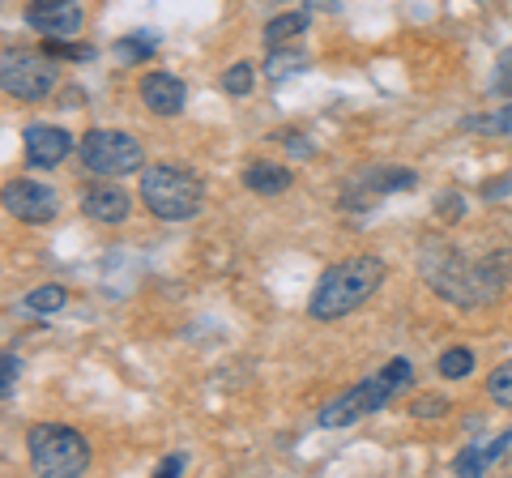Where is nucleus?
Listing matches in <instances>:
<instances>
[{"label":"nucleus","instance_id":"a211bd4d","mask_svg":"<svg viewBox=\"0 0 512 478\" xmlns=\"http://www.w3.org/2000/svg\"><path fill=\"white\" fill-rule=\"evenodd\" d=\"M303 69H308V56L295 52L291 43H286V47H269V60H265V77H269V82H282L286 73H303Z\"/></svg>","mask_w":512,"mask_h":478},{"label":"nucleus","instance_id":"39448f33","mask_svg":"<svg viewBox=\"0 0 512 478\" xmlns=\"http://www.w3.org/2000/svg\"><path fill=\"white\" fill-rule=\"evenodd\" d=\"M419 265H423V278L436 295H444L448 304H461V308H478L487 304V286H483V274L478 265H470L461 257L457 248L448 244H423L419 248Z\"/></svg>","mask_w":512,"mask_h":478},{"label":"nucleus","instance_id":"ddd939ff","mask_svg":"<svg viewBox=\"0 0 512 478\" xmlns=\"http://www.w3.org/2000/svg\"><path fill=\"white\" fill-rule=\"evenodd\" d=\"M508 444H512V427H508V432H500L495 440H487V444H470V449H461V457H457L453 470H457V474H470V478L487 474L495 461L508 453Z\"/></svg>","mask_w":512,"mask_h":478},{"label":"nucleus","instance_id":"2eb2a0df","mask_svg":"<svg viewBox=\"0 0 512 478\" xmlns=\"http://www.w3.org/2000/svg\"><path fill=\"white\" fill-rule=\"evenodd\" d=\"M355 184H359V197L363 193L384 197V193H393V188H414L419 180H414L410 167H372V171H363Z\"/></svg>","mask_w":512,"mask_h":478},{"label":"nucleus","instance_id":"dca6fc26","mask_svg":"<svg viewBox=\"0 0 512 478\" xmlns=\"http://www.w3.org/2000/svg\"><path fill=\"white\" fill-rule=\"evenodd\" d=\"M303 30H308V13L295 9V13H282V18H274L265 26V47H286V43H295Z\"/></svg>","mask_w":512,"mask_h":478},{"label":"nucleus","instance_id":"bb28decb","mask_svg":"<svg viewBox=\"0 0 512 478\" xmlns=\"http://www.w3.org/2000/svg\"><path fill=\"white\" fill-rule=\"evenodd\" d=\"M466 129H491L500 137H512V103L504 111H495V116H487V120H466Z\"/></svg>","mask_w":512,"mask_h":478},{"label":"nucleus","instance_id":"f03ea898","mask_svg":"<svg viewBox=\"0 0 512 478\" xmlns=\"http://www.w3.org/2000/svg\"><path fill=\"white\" fill-rule=\"evenodd\" d=\"M414 385V363L410 359H389L380 372L372 376H363L359 385H350L346 393H338L333 402L320 406L316 414V423L320 427H350L355 419H363V414H376L380 406H389L397 393H406Z\"/></svg>","mask_w":512,"mask_h":478},{"label":"nucleus","instance_id":"b1692460","mask_svg":"<svg viewBox=\"0 0 512 478\" xmlns=\"http://www.w3.org/2000/svg\"><path fill=\"white\" fill-rule=\"evenodd\" d=\"M448 410H453V402H448V397H440V393H423V397H414V402H410L414 419H444Z\"/></svg>","mask_w":512,"mask_h":478},{"label":"nucleus","instance_id":"a878e982","mask_svg":"<svg viewBox=\"0 0 512 478\" xmlns=\"http://www.w3.org/2000/svg\"><path fill=\"white\" fill-rule=\"evenodd\" d=\"M0 368H5V376H0V397L13 402V389H18V376H22V359L13 355V350H5V363H0Z\"/></svg>","mask_w":512,"mask_h":478},{"label":"nucleus","instance_id":"aec40b11","mask_svg":"<svg viewBox=\"0 0 512 478\" xmlns=\"http://www.w3.org/2000/svg\"><path fill=\"white\" fill-rule=\"evenodd\" d=\"M436 372L444 380H466L474 372V350L470 346H448L440 355V363H436Z\"/></svg>","mask_w":512,"mask_h":478},{"label":"nucleus","instance_id":"20e7f679","mask_svg":"<svg viewBox=\"0 0 512 478\" xmlns=\"http://www.w3.org/2000/svg\"><path fill=\"white\" fill-rule=\"evenodd\" d=\"M26 453L35 474L47 478H77L90 470V444L69 423H35L26 432Z\"/></svg>","mask_w":512,"mask_h":478},{"label":"nucleus","instance_id":"9d476101","mask_svg":"<svg viewBox=\"0 0 512 478\" xmlns=\"http://www.w3.org/2000/svg\"><path fill=\"white\" fill-rule=\"evenodd\" d=\"M22 146H26V163L30 167H39V171H47V167H60L64 158H69V150H73V137L60 129V124H26L22 129Z\"/></svg>","mask_w":512,"mask_h":478},{"label":"nucleus","instance_id":"0eeeda50","mask_svg":"<svg viewBox=\"0 0 512 478\" xmlns=\"http://www.w3.org/2000/svg\"><path fill=\"white\" fill-rule=\"evenodd\" d=\"M60 82V69H56V60L47 56V52H9L0 56V86H5L9 99H18V103H43V99H52V90Z\"/></svg>","mask_w":512,"mask_h":478},{"label":"nucleus","instance_id":"6e6552de","mask_svg":"<svg viewBox=\"0 0 512 478\" xmlns=\"http://www.w3.org/2000/svg\"><path fill=\"white\" fill-rule=\"evenodd\" d=\"M5 210L26 222V227H43V222H52L60 201H56V188H47L39 180H13L5 184Z\"/></svg>","mask_w":512,"mask_h":478},{"label":"nucleus","instance_id":"4be33fe9","mask_svg":"<svg viewBox=\"0 0 512 478\" xmlns=\"http://www.w3.org/2000/svg\"><path fill=\"white\" fill-rule=\"evenodd\" d=\"M487 393H491L495 406H508V410H512V359L500 363V368L487 376Z\"/></svg>","mask_w":512,"mask_h":478},{"label":"nucleus","instance_id":"cd10ccee","mask_svg":"<svg viewBox=\"0 0 512 478\" xmlns=\"http://www.w3.org/2000/svg\"><path fill=\"white\" fill-rule=\"evenodd\" d=\"M436 214H440L444 222H457L461 214H466V197H457V193H444V197L436 201Z\"/></svg>","mask_w":512,"mask_h":478},{"label":"nucleus","instance_id":"9b49d317","mask_svg":"<svg viewBox=\"0 0 512 478\" xmlns=\"http://www.w3.org/2000/svg\"><path fill=\"white\" fill-rule=\"evenodd\" d=\"M128 210H133V197H128L120 184L99 180V175H94V184L82 188V214L94 218V222H103V227H116V222H124Z\"/></svg>","mask_w":512,"mask_h":478},{"label":"nucleus","instance_id":"c85d7f7f","mask_svg":"<svg viewBox=\"0 0 512 478\" xmlns=\"http://www.w3.org/2000/svg\"><path fill=\"white\" fill-rule=\"evenodd\" d=\"M278 141H282V146L291 150L295 158H312V154H316V150H312V141H303L295 129H282V133H278Z\"/></svg>","mask_w":512,"mask_h":478},{"label":"nucleus","instance_id":"f8f14e48","mask_svg":"<svg viewBox=\"0 0 512 478\" xmlns=\"http://www.w3.org/2000/svg\"><path fill=\"white\" fill-rule=\"evenodd\" d=\"M137 94H141V103H146L154 116H180L184 103H188L184 82L180 77H171V73H146L141 77V86H137Z\"/></svg>","mask_w":512,"mask_h":478},{"label":"nucleus","instance_id":"f3484780","mask_svg":"<svg viewBox=\"0 0 512 478\" xmlns=\"http://www.w3.org/2000/svg\"><path fill=\"white\" fill-rule=\"evenodd\" d=\"M64 304H69V291H64V286H35V291H26L22 295V308L26 312H39V316H56Z\"/></svg>","mask_w":512,"mask_h":478},{"label":"nucleus","instance_id":"412c9836","mask_svg":"<svg viewBox=\"0 0 512 478\" xmlns=\"http://www.w3.org/2000/svg\"><path fill=\"white\" fill-rule=\"evenodd\" d=\"M252 82H256V65H252V60H235V65L222 73V90H227L231 99H244V94L252 90Z\"/></svg>","mask_w":512,"mask_h":478},{"label":"nucleus","instance_id":"6ab92c4d","mask_svg":"<svg viewBox=\"0 0 512 478\" xmlns=\"http://www.w3.org/2000/svg\"><path fill=\"white\" fill-rule=\"evenodd\" d=\"M158 43H163V39H158L154 30H133V35H124L116 43V56L128 60V65H141V60H150L158 52Z\"/></svg>","mask_w":512,"mask_h":478},{"label":"nucleus","instance_id":"7ed1b4c3","mask_svg":"<svg viewBox=\"0 0 512 478\" xmlns=\"http://www.w3.org/2000/svg\"><path fill=\"white\" fill-rule=\"evenodd\" d=\"M137 197H141V205H146L154 218H163V222H188V218L201 214L205 184L192 171L175 167V163H154V167H141Z\"/></svg>","mask_w":512,"mask_h":478},{"label":"nucleus","instance_id":"4468645a","mask_svg":"<svg viewBox=\"0 0 512 478\" xmlns=\"http://www.w3.org/2000/svg\"><path fill=\"white\" fill-rule=\"evenodd\" d=\"M291 167H282V163H265V158H256V163L244 167V188L248 193H261V197H278L291 188Z\"/></svg>","mask_w":512,"mask_h":478},{"label":"nucleus","instance_id":"423d86ee","mask_svg":"<svg viewBox=\"0 0 512 478\" xmlns=\"http://www.w3.org/2000/svg\"><path fill=\"white\" fill-rule=\"evenodd\" d=\"M82 167L99 180H120V175H133L146 167V150L133 133L120 129H90L82 137Z\"/></svg>","mask_w":512,"mask_h":478},{"label":"nucleus","instance_id":"393cba45","mask_svg":"<svg viewBox=\"0 0 512 478\" xmlns=\"http://www.w3.org/2000/svg\"><path fill=\"white\" fill-rule=\"evenodd\" d=\"M491 90L500 94V99H512V47H504V52L495 56V77H491Z\"/></svg>","mask_w":512,"mask_h":478},{"label":"nucleus","instance_id":"c756f323","mask_svg":"<svg viewBox=\"0 0 512 478\" xmlns=\"http://www.w3.org/2000/svg\"><path fill=\"white\" fill-rule=\"evenodd\" d=\"M188 466V457L184 453H171L167 461H163V466H158V478H180V470Z\"/></svg>","mask_w":512,"mask_h":478},{"label":"nucleus","instance_id":"5701e85b","mask_svg":"<svg viewBox=\"0 0 512 478\" xmlns=\"http://www.w3.org/2000/svg\"><path fill=\"white\" fill-rule=\"evenodd\" d=\"M43 52L52 60H94L90 43H69V39H43Z\"/></svg>","mask_w":512,"mask_h":478},{"label":"nucleus","instance_id":"1a4fd4ad","mask_svg":"<svg viewBox=\"0 0 512 478\" xmlns=\"http://www.w3.org/2000/svg\"><path fill=\"white\" fill-rule=\"evenodd\" d=\"M26 26L39 30L43 39H69L82 30V5L77 0H30Z\"/></svg>","mask_w":512,"mask_h":478},{"label":"nucleus","instance_id":"f257e3e1","mask_svg":"<svg viewBox=\"0 0 512 478\" xmlns=\"http://www.w3.org/2000/svg\"><path fill=\"white\" fill-rule=\"evenodd\" d=\"M384 274L389 269H384L380 257H346L338 265H329L308 299V316L312 321H342V316L363 308L380 291Z\"/></svg>","mask_w":512,"mask_h":478}]
</instances>
